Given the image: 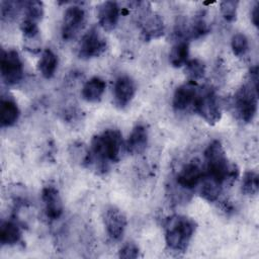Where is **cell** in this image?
Returning <instances> with one entry per match:
<instances>
[{
  "mask_svg": "<svg viewBox=\"0 0 259 259\" xmlns=\"http://www.w3.org/2000/svg\"><path fill=\"white\" fill-rule=\"evenodd\" d=\"M207 177L223 185L236 179L239 174L238 168L230 164L225 150L220 141H212L204 151Z\"/></svg>",
  "mask_w": 259,
  "mask_h": 259,
  "instance_id": "obj_1",
  "label": "cell"
},
{
  "mask_svg": "<svg viewBox=\"0 0 259 259\" xmlns=\"http://www.w3.org/2000/svg\"><path fill=\"white\" fill-rule=\"evenodd\" d=\"M196 229L195 222L184 215H172L165 224V241L173 251L186 250Z\"/></svg>",
  "mask_w": 259,
  "mask_h": 259,
  "instance_id": "obj_2",
  "label": "cell"
},
{
  "mask_svg": "<svg viewBox=\"0 0 259 259\" xmlns=\"http://www.w3.org/2000/svg\"><path fill=\"white\" fill-rule=\"evenodd\" d=\"M122 146V136L118 130L109 128L101 134L93 137L91 141V157L106 164L108 162H116L119 158Z\"/></svg>",
  "mask_w": 259,
  "mask_h": 259,
  "instance_id": "obj_3",
  "label": "cell"
},
{
  "mask_svg": "<svg viewBox=\"0 0 259 259\" xmlns=\"http://www.w3.org/2000/svg\"><path fill=\"white\" fill-rule=\"evenodd\" d=\"M234 105L236 112L242 121H252L257 112L258 87L251 81L242 85L234 96Z\"/></svg>",
  "mask_w": 259,
  "mask_h": 259,
  "instance_id": "obj_4",
  "label": "cell"
},
{
  "mask_svg": "<svg viewBox=\"0 0 259 259\" xmlns=\"http://www.w3.org/2000/svg\"><path fill=\"white\" fill-rule=\"evenodd\" d=\"M193 106L197 114L209 124H214L221 119V105L215 93L211 89L198 91Z\"/></svg>",
  "mask_w": 259,
  "mask_h": 259,
  "instance_id": "obj_5",
  "label": "cell"
},
{
  "mask_svg": "<svg viewBox=\"0 0 259 259\" xmlns=\"http://www.w3.org/2000/svg\"><path fill=\"white\" fill-rule=\"evenodd\" d=\"M2 80L6 85L18 84L23 77V64L16 51H2L0 60Z\"/></svg>",
  "mask_w": 259,
  "mask_h": 259,
  "instance_id": "obj_6",
  "label": "cell"
},
{
  "mask_svg": "<svg viewBox=\"0 0 259 259\" xmlns=\"http://www.w3.org/2000/svg\"><path fill=\"white\" fill-rule=\"evenodd\" d=\"M106 39L95 27H92L82 36L78 48V56L84 60L96 58L106 50Z\"/></svg>",
  "mask_w": 259,
  "mask_h": 259,
  "instance_id": "obj_7",
  "label": "cell"
},
{
  "mask_svg": "<svg viewBox=\"0 0 259 259\" xmlns=\"http://www.w3.org/2000/svg\"><path fill=\"white\" fill-rule=\"evenodd\" d=\"M85 11L79 6H71L64 13L61 33L64 40H71L77 36L85 23Z\"/></svg>",
  "mask_w": 259,
  "mask_h": 259,
  "instance_id": "obj_8",
  "label": "cell"
},
{
  "mask_svg": "<svg viewBox=\"0 0 259 259\" xmlns=\"http://www.w3.org/2000/svg\"><path fill=\"white\" fill-rule=\"evenodd\" d=\"M103 222L108 237L112 241H119L127 224L124 213L115 206H109L103 213Z\"/></svg>",
  "mask_w": 259,
  "mask_h": 259,
  "instance_id": "obj_9",
  "label": "cell"
},
{
  "mask_svg": "<svg viewBox=\"0 0 259 259\" xmlns=\"http://www.w3.org/2000/svg\"><path fill=\"white\" fill-rule=\"evenodd\" d=\"M204 172L200 162L196 159L185 164L177 175V183L186 188L192 189L203 180Z\"/></svg>",
  "mask_w": 259,
  "mask_h": 259,
  "instance_id": "obj_10",
  "label": "cell"
},
{
  "mask_svg": "<svg viewBox=\"0 0 259 259\" xmlns=\"http://www.w3.org/2000/svg\"><path fill=\"white\" fill-rule=\"evenodd\" d=\"M136 90V83L130 76L118 77L113 87V97L116 106L119 108L127 106L133 100Z\"/></svg>",
  "mask_w": 259,
  "mask_h": 259,
  "instance_id": "obj_11",
  "label": "cell"
},
{
  "mask_svg": "<svg viewBox=\"0 0 259 259\" xmlns=\"http://www.w3.org/2000/svg\"><path fill=\"white\" fill-rule=\"evenodd\" d=\"M41 199L45 205V212L49 220L56 221L63 214V202L59 190L54 186H46L41 191Z\"/></svg>",
  "mask_w": 259,
  "mask_h": 259,
  "instance_id": "obj_12",
  "label": "cell"
},
{
  "mask_svg": "<svg viewBox=\"0 0 259 259\" xmlns=\"http://www.w3.org/2000/svg\"><path fill=\"white\" fill-rule=\"evenodd\" d=\"M120 16V10L118 5L113 1H106L98 6L97 17L100 26L106 30L110 31L115 28L118 23Z\"/></svg>",
  "mask_w": 259,
  "mask_h": 259,
  "instance_id": "obj_13",
  "label": "cell"
},
{
  "mask_svg": "<svg viewBox=\"0 0 259 259\" xmlns=\"http://www.w3.org/2000/svg\"><path fill=\"white\" fill-rule=\"evenodd\" d=\"M198 88L190 81L180 85L174 92L173 95V107L177 111L185 110L191 104H194L195 98L198 94Z\"/></svg>",
  "mask_w": 259,
  "mask_h": 259,
  "instance_id": "obj_14",
  "label": "cell"
},
{
  "mask_svg": "<svg viewBox=\"0 0 259 259\" xmlns=\"http://www.w3.org/2000/svg\"><path fill=\"white\" fill-rule=\"evenodd\" d=\"M164 22L160 15L146 13L141 20V31L144 40L150 41L164 34Z\"/></svg>",
  "mask_w": 259,
  "mask_h": 259,
  "instance_id": "obj_15",
  "label": "cell"
},
{
  "mask_svg": "<svg viewBox=\"0 0 259 259\" xmlns=\"http://www.w3.org/2000/svg\"><path fill=\"white\" fill-rule=\"evenodd\" d=\"M148 145V131L145 125L137 124L126 141V151L132 155L142 154Z\"/></svg>",
  "mask_w": 259,
  "mask_h": 259,
  "instance_id": "obj_16",
  "label": "cell"
},
{
  "mask_svg": "<svg viewBox=\"0 0 259 259\" xmlns=\"http://www.w3.org/2000/svg\"><path fill=\"white\" fill-rule=\"evenodd\" d=\"M105 81L99 77L88 80L82 88V97L87 102H97L101 99L105 91Z\"/></svg>",
  "mask_w": 259,
  "mask_h": 259,
  "instance_id": "obj_17",
  "label": "cell"
},
{
  "mask_svg": "<svg viewBox=\"0 0 259 259\" xmlns=\"http://www.w3.org/2000/svg\"><path fill=\"white\" fill-rule=\"evenodd\" d=\"M20 115L16 102L10 98H2L0 103V121L1 125L8 127L16 123Z\"/></svg>",
  "mask_w": 259,
  "mask_h": 259,
  "instance_id": "obj_18",
  "label": "cell"
},
{
  "mask_svg": "<svg viewBox=\"0 0 259 259\" xmlns=\"http://www.w3.org/2000/svg\"><path fill=\"white\" fill-rule=\"evenodd\" d=\"M58 57L57 55L50 49H47L42 52L38 63L37 69L41 76L46 79H51L54 77L57 69H58Z\"/></svg>",
  "mask_w": 259,
  "mask_h": 259,
  "instance_id": "obj_19",
  "label": "cell"
},
{
  "mask_svg": "<svg viewBox=\"0 0 259 259\" xmlns=\"http://www.w3.org/2000/svg\"><path fill=\"white\" fill-rule=\"evenodd\" d=\"M21 239V229L13 221L2 222L0 226V242L2 245H15Z\"/></svg>",
  "mask_w": 259,
  "mask_h": 259,
  "instance_id": "obj_20",
  "label": "cell"
},
{
  "mask_svg": "<svg viewBox=\"0 0 259 259\" xmlns=\"http://www.w3.org/2000/svg\"><path fill=\"white\" fill-rule=\"evenodd\" d=\"M189 45L185 40L177 41L169 53V62L175 68H180L188 62Z\"/></svg>",
  "mask_w": 259,
  "mask_h": 259,
  "instance_id": "obj_21",
  "label": "cell"
},
{
  "mask_svg": "<svg viewBox=\"0 0 259 259\" xmlns=\"http://www.w3.org/2000/svg\"><path fill=\"white\" fill-rule=\"evenodd\" d=\"M221 187H222L221 184L210 179L209 177H206L201 186L200 195L201 197H203L205 200L209 202L215 201L219 198V195L221 193Z\"/></svg>",
  "mask_w": 259,
  "mask_h": 259,
  "instance_id": "obj_22",
  "label": "cell"
},
{
  "mask_svg": "<svg viewBox=\"0 0 259 259\" xmlns=\"http://www.w3.org/2000/svg\"><path fill=\"white\" fill-rule=\"evenodd\" d=\"M259 188V177L254 171H247L242 180V191L246 195H255Z\"/></svg>",
  "mask_w": 259,
  "mask_h": 259,
  "instance_id": "obj_23",
  "label": "cell"
},
{
  "mask_svg": "<svg viewBox=\"0 0 259 259\" xmlns=\"http://www.w3.org/2000/svg\"><path fill=\"white\" fill-rule=\"evenodd\" d=\"M185 72L191 81L201 79L205 73V65L198 59L189 60L185 64Z\"/></svg>",
  "mask_w": 259,
  "mask_h": 259,
  "instance_id": "obj_24",
  "label": "cell"
},
{
  "mask_svg": "<svg viewBox=\"0 0 259 259\" xmlns=\"http://www.w3.org/2000/svg\"><path fill=\"white\" fill-rule=\"evenodd\" d=\"M24 17L39 22L44 16V5L40 1H26L23 3Z\"/></svg>",
  "mask_w": 259,
  "mask_h": 259,
  "instance_id": "obj_25",
  "label": "cell"
},
{
  "mask_svg": "<svg viewBox=\"0 0 259 259\" xmlns=\"http://www.w3.org/2000/svg\"><path fill=\"white\" fill-rule=\"evenodd\" d=\"M231 47L235 56H244L249 50V42L247 36L244 33L234 34L231 39Z\"/></svg>",
  "mask_w": 259,
  "mask_h": 259,
  "instance_id": "obj_26",
  "label": "cell"
},
{
  "mask_svg": "<svg viewBox=\"0 0 259 259\" xmlns=\"http://www.w3.org/2000/svg\"><path fill=\"white\" fill-rule=\"evenodd\" d=\"M20 8H23V2L3 1L1 3V16L3 20H10L17 15Z\"/></svg>",
  "mask_w": 259,
  "mask_h": 259,
  "instance_id": "obj_27",
  "label": "cell"
},
{
  "mask_svg": "<svg viewBox=\"0 0 259 259\" xmlns=\"http://www.w3.org/2000/svg\"><path fill=\"white\" fill-rule=\"evenodd\" d=\"M208 31H209V26L202 15H198L197 17H195V19L193 20L189 28V34L193 38L201 37L204 34H206Z\"/></svg>",
  "mask_w": 259,
  "mask_h": 259,
  "instance_id": "obj_28",
  "label": "cell"
},
{
  "mask_svg": "<svg viewBox=\"0 0 259 259\" xmlns=\"http://www.w3.org/2000/svg\"><path fill=\"white\" fill-rule=\"evenodd\" d=\"M238 4L239 2L235 0H225L221 2V12L225 20H227L228 22H233L234 20H236Z\"/></svg>",
  "mask_w": 259,
  "mask_h": 259,
  "instance_id": "obj_29",
  "label": "cell"
},
{
  "mask_svg": "<svg viewBox=\"0 0 259 259\" xmlns=\"http://www.w3.org/2000/svg\"><path fill=\"white\" fill-rule=\"evenodd\" d=\"M20 29L26 38L33 39L38 35V32H39L38 22H36L30 18L24 17L20 23Z\"/></svg>",
  "mask_w": 259,
  "mask_h": 259,
  "instance_id": "obj_30",
  "label": "cell"
},
{
  "mask_svg": "<svg viewBox=\"0 0 259 259\" xmlns=\"http://www.w3.org/2000/svg\"><path fill=\"white\" fill-rule=\"evenodd\" d=\"M139 247L135 244V243H126L125 245H123L119 252H118V256L120 258H124V259H135L139 257Z\"/></svg>",
  "mask_w": 259,
  "mask_h": 259,
  "instance_id": "obj_31",
  "label": "cell"
},
{
  "mask_svg": "<svg viewBox=\"0 0 259 259\" xmlns=\"http://www.w3.org/2000/svg\"><path fill=\"white\" fill-rule=\"evenodd\" d=\"M251 19L255 26L259 25V4L256 3V5L253 7V10L251 12Z\"/></svg>",
  "mask_w": 259,
  "mask_h": 259,
  "instance_id": "obj_32",
  "label": "cell"
}]
</instances>
